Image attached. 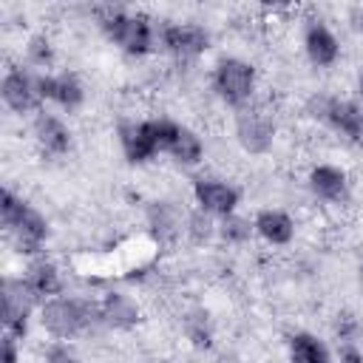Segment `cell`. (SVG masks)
Masks as SVG:
<instances>
[{
    "label": "cell",
    "mask_w": 363,
    "mask_h": 363,
    "mask_svg": "<svg viewBox=\"0 0 363 363\" xmlns=\"http://www.w3.org/2000/svg\"><path fill=\"white\" fill-rule=\"evenodd\" d=\"M167 153L179 164H199L201 156H204V142H201V136L196 130H190V128L182 125V130H179V136H176V142H173V147Z\"/></svg>",
    "instance_id": "ffe728a7"
},
{
    "label": "cell",
    "mask_w": 363,
    "mask_h": 363,
    "mask_svg": "<svg viewBox=\"0 0 363 363\" xmlns=\"http://www.w3.org/2000/svg\"><path fill=\"white\" fill-rule=\"evenodd\" d=\"M309 190L320 199V201H343L349 193V176L343 167L337 164H315L309 170Z\"/></svg>",
    "instance_id": "9a60e30c"
},
{
    "label": "cell",
    "mask_w": 363,
    "mask_h": 363,
    "mask_svg": "<svg viewBox=\"0 0 363 363\" xmlns=\"http://www.w3.org/2000/svg\"><path fill=\"white\" fill-rule=\"evenodd\" d=\"M26 57H28V62H31V65H37V68L51 65V60H54L51 40H48L45 34H34V37L28 40V45H26Z\"/></svg>",
    "instance_id": "7402d4cb"
},
{
    "label": "cell",
    "mask_w": 363,
    "mask_h": 363,
    "mask_svg": "<svg viewBox=\"0 0 363 363\" xmlns=\"http://www.w3.org/2000/svg\"><path fill=\"white\" fill-rule=\"evenodd\" d=\"M360 281H363V267H360Z\"/></svg>",
    "instance_id": "4316f807"
},
{
    "label": "cell",
    "mask_w": 363,
    "mask_h": 363,
    "mask_svg": "<svg viewBox=\"0 0 363 363\" xmlns=\"http://www.w3.org/2000/svg\"><path fill=\"white\" fill-rule=\"evenodd\" d=\"M193 199L201 207V213L224 218V216L235 213L241 193L230 182H221V179H196L193 182Z\"/></svg>",
    "instance_id": "9c48e42d"
},
{
    "label": "cell",
    "mask_w": 363,
    "mask_h": 363,
    "mask_svg": "<svg viewBox=\"0 0 363 363\" xmlns=\"http://www.w3.org/2000/svg\"><path fill=\"white\" fill-rule=\"evenodd\" d=\"M340 363H363V354H360L357 349L346 346V349H343V354H340Z\"/></svg>",
    "instance_id": "d4e9b609"
},
{
    "label": "cell",
    "mask_w": 363,
    "mask_h": 363,
    "mask_svg": "<svg viewBox=\"0 0 363 363\" xmlns=\"http://www.w3.org/2000/svg\"><path fill=\"white\" fill-rule=\"evenodd\" d=\"M303 51H306V57H309L312 65L329 68L340 57V43H337L335 31L323 20H309L303 26Z\"/></svg>",
    "instance_id": "7c38bea8"
},
{
    "label": "cell",
    "mask_w": 363,
    "mask_h": 363,
    "mask_svg": "<svg viewBox=\"0 0 363 363\" xmlns=\"http://www.w3.org/2000/svg\"><path fill=\"white\" fill-rule=\"evenodd\" d=\"M119 145H122V153H125V159L130 164H145V162H150L159 153L156 139H153V133L147 128V119L125 122L119 128Z\"/></svg>",
    "instance_id": "5bb4252c"
},
{
    "label": "cell",
    "mask_w": 363,
    "mask_h": 363,
    "mask_svg": "<svg viewBox=\"0 0 363 363\" xmlns=\"http://www.w3.org/2000/svg\"><path fill=\"white\" fill-rule=\"evenodd\" d=\"M108 34L111 43H116L125 54H133V57H142L153 48L156 43V31H153V23L145 17V14H130V11H122V9H113L102 17L99 23Z\"/></svg>",
    "instance_id": "7a4b0ae2"
},
{
    "label": "cell",
    "mask_w": 363,
    "mask_h": 363,
    "mask_svg": "<svg viewBox=\"0 0 363 363\" xmlns=\"http://www.w3.org/2000/svg\"><path fill=\"white\" fill-rule=\"evenodd\" d=\"M0 94H3V102L9 111L14 113H28V111H37L43 96H40V88H37V77H31L26 68H9L3 74V82H0Z\"/></svg>",
    "instance_id": "52a82bcc"
},
{
    "label": "cell",
    "mask_w": 363,
    "mask_h": 363,
    "mask_svg": "<svg viewBox=\"0 0 363 363\" xmlns=\"http://www.w3.org/2000/svg\"><path fill=\"white\" fill-rule=\"evenodd\" d=\"M332 130L343 133L346 139L360 142L363 139V108L352 99H340V96H320L318 99V113Z\"/></svg>",
    "instance_id": "8992f818"
},
{
    "label": "cell",
    "mask_w": 363,
    "mask_h": 363,
    "mask_svg": "<svg viewBox=\"0 0 363 363\" xmlns=\"http://www.w3.org/2000/svg\"><path fill=\"white\" fill-rule=\"evenodd\" d=\"M0 221L6 233L17 241L20 252H37L48 238V221L40 210H34L28 201L14 196L9 187L0 193Z\"/></svg>",
    "instance_id": "6da1fadb"
},
{
    "label": "cell",
    "mask_w": 363,
    "mask_h": 363,
    "mask_svg": "<svg viewBox=\"0 0 363 363\" xmlns=\"http://www.w3.org/2000/svg\"><path fill=\"white\" fill-rule=\"evenodd\" d=\"M289 360L292 363H332V354L318 335L295 332L289 337Z\"/></svg>",
    "instance_id": "d6986e66"
},
{
    "label": "cell",
    "mask_w": 363,
    "mask_h": 363,
    "mask_svg": "<svg viewBox=\"0 0 363 363\" xmlns=\"http://www.w3.org/2000/svg\"><path fill=\"white\" fill-rule=\"evenodd\" d=\"M31 133H34V142L40 145V150L48 153V156H62V153L71 150V130H68V125H65L60 116H54V113L40 111V113L34 116Z\"/></svg>",
    "instance_id": "4fadbf2b"
},
{
    "label": "cell",
    "mask_w": 363,
    "mask_h": 363,
    "mask_svg": "<svg viewBox=\"0 0 363 363\" xmlns=\"http://www.w3.org/2000/svg\"><path fill=\"white\" fill-rule=\"evenodd\" d=\"M0 363H20V349H17V337L14 335H3L0 340Z\"/></svg>",
    "instance_id": "603a6c76"
},
{
    "label": "cell",
    "mask_w": 363,
    "mask_h": 363,
    "mask_svg": "<svg viewBox=\"0 0 363 363\" xmlns=\"http://www.w3.org/2000/svg\"><path fill=\"white\" fill-rule=\"evenodd\" d=\"M213 91L227 105H244L255 91V68L241 57H224L213 68Z\"/></svg>",
    "instance_id": "3957f363"
},
{
    "label": "cell",
    "mask_w": 363,
    "mask_h": 363,
    "mask_svg": "<svg viewBox=\"0 0 363 363\" xmlns=\"http://www.w3.org/2000/svg\"><path fill=\"white\" fill-rule=\"evenodd\" d=\"M357 94H360V99H363V71H360V77H357Z\"/></svg>",
    "instance_id": "484cf974"
},
{
    "label": "cell",
    "mask_w": 363,
    "mask_h": 363,
    "mask_svg": "<svg viewBox=\"0 0 363 363\" xmlns=\"http://www.w3.org/2000/svg\"><path fill=\"white\" fill-rule=\"evenodd\" d=\"M99 318L113 329H130L139 323V306L125 292H108L99 303Z\"/></svg>",
    "instance_id": "ac0fdd59"
},
{
    "label": "cell",
    "mask_w": 363,
    "mask_h": 363,
    "mask_svg": "<svg viewBox=\"0 0 363 363\" xmlns=\"http://www.w3.org/2000/svg\"><path fill=\"white\" fill-rule=\"evenodd\" d=\"M34 301L37 298L31 295V289L26 286L23 278H3V326L17 340L26 337V332H28V318H31Z\"/></svg>",
    "instance_id": "5b68a950"
},
{
    "label": "cell",
    "mask_w": 363,
    "mask_h": 363,
    "mask_svg": "<svg viewBox=\"0 0 363 363\" xmlns=\"http://www.w3.org/2000/svg\"><path fill=\"white\" fill-rule=\"evenodd\" d=\"M45 363H77V357L68 354L65 349H51L48 357H45Z\"/></svg>",
    "instance_id": "cb8c5ba5"
},
{
    "label": "cell",
    "mask_w": 363,
    "mask_h": 363,
    "mask_svg": "<svg viewBox=\"0 0 363 363\" xmlns=\"http://www.w3.org/2000/svg\"><path fill=\"white\" fill-rule=\"evenodd\" d=\"M26 286L31 289V295L37 301H48V298H57L62 292V278H60V269L54 261H45V258H34L28 267H26V275H23Z\"/></svg>",
    "instance_id": "e0dca14e"
},
{
    "label": "cell",
    "mask_w": 363,
    "mask_h": 363,
    "mask_svg": "<svg viewBox=\"0 0 363 363\" xmlns=\"http://www.w3.org/2000/svg\"><path fill=\"white\" fill-rule=\"evenodd\" d=\"M235 136L247 153H267L275 139V122L258 108H244L235 116Z\"/></svg>",
    "instance_id": "ba28073f"
},
{
    "label": "cell",
    "mask_w": 363,
    "mask_h": 363,
    "mask_svg": "<svg viewBox=\"0 0 363 363\" xmlns=\"http://www.w3.org/2000/svg\"><path fill=\"white\" fill-rule=\"evenodd\" d=\"M252 233H255L252 221H250V218H244V216H238V213L224 216V218L218 221V235H221L227 244H244Z\"/></svg>",
    "instance_id": "44dd1931"
},
{
    "label": "cell",
    "mask_w": 363,
    "mask_h": 363,
    "mask_svg": "<svg viewBox=\"0 0 363 363\" xmlns=\"http://www.w3.org/2000/svg\"><path fill=\"white\" fill-rule=\"evenodd\" d=\"M162 45L179 60H196L210 48V34L196 23H167L162 28Z\"/></svg>",
    "instance_id": "30bf717a"
},
{
    "label": "cell",
    "mask_w": 363,
    "mask_h": 363,
    "mask_svg": "<svg viewBox=\"0 0 363 363\" xmlns=\"http://www.w3.org/2000/svg\"><path fill=\"white\" fill-rule=\"evenodd\" d=\"M37 88H40L43 102L48 99V102L60 105L62 111H77L85 102L82 82L68 71H62V74H37Z\"/></svg>",
    "instance_id": "8fae6325"
},
{
    "label": "cell",
    "mask_w": 363,
    "mask_h": 363,
    "mask_svg": "<svg viewBox=\"0 0 363 363\" xmlns=\"http://www.w3.org/2000/svg\"><path fill=\"white\" fill-rule=\"evenodd\" d=\"M88 320H91V309H88V303H82L77 298L57 295V298L43 301V306H40L43 329L48 335H54V337H62V340L79 335L88 326Z\"/></svg>",
    "instance_id": "277c9868"
},
{
    "label": "cell",
    "mask_w": 363,
    "mask_h": 363,
    "mask_svg": "<svg viewBox=\"0 0 363 363\" xmlns=\"http://www.w3.org/2000/svg\"><path fill=\"white\" fill-rule=\"evenodd\" d=\"M252 227H255V233H258L267 244H272V247H286V244L295 238V221H292V216L284 213V210H275V207L261 210V213L252 218Z\"/></svg>",
    "instance_id": "2e32d148"
}]
</instances>
